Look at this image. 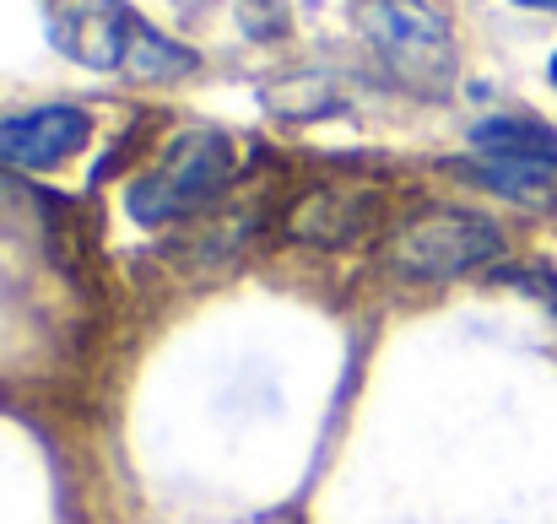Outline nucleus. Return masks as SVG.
I'll use <instances>...</instances> for the list:
<instances>
[{
  "label": "nucleus",
  "instance_id": "nucleus-1",
  "mask_svg": "<svg viewBox=\"0 0 557 524\" xmlns=\"http://www.w3.org/2000/svg\"><path fill=\"white\" fill-rule=\"evenodd\" d=\"M44 27L49 43L103 76H131V82H185L200 65V54L152 27L136 5L125 0H44Z\"/></svg>",
  "mask_w": 557,
  "mask_h": 524
},
{
  "label": "nucleus",
  "instance_id": "nucleus-2",
  "mask_svg": "<svg viewBox=\"0 0 557 524\" xmlns=\"http://www.w3.org/2000/svg\"><path fill=\"white\" fill-rule=\"evenodd\" d=\"M352 22L363 27L379 65L417 98H444L455 87V33L428 0H358Z\"/></svg>",
  "mask_w": 557,
  "mask_h": 524
},
{
  "label": "nucleus",
  "instance_id": "nucleus-3",
  "mask_svg": "<svg viewBox=\"0 0 557 524\" xmlns=\"http://www.w3.org/2000/svg\"><path fill=\"white\" fill-rule=\"evenodd\" d=\"M498 254H504L498 222H487L482 211H460V205H428L406 216L384 244V265L406 282H455L466 271L493 265Z\"/></svg>",
  "mask_w": 557,
  "mask_h": 524
},
{
  "label": "nucleus",
  "instance_id": "nucleus-4",
  "mask_svg": "<svg viewBox=\"0 0 557 524\" xmlns=\"http://www.w3.org/2000/svg\"><path fill=\"white\" fill-rule=\"evenodd\" d=\"M227 178H233V136L211 130V125H189L158 152V163L125 189V211L141 227H163L195 205H206Z\"/></svg>",
  "mask_w": 557,
  "mask_h": 524
},
{
  "label": "nucleus",
  "instance_id": "nucleus-5",
  "mask_svg": "<svg viewBox=\"0 0 557 524\" xmlns=\"http://www.w3.org/2000/svg\"><path fill=\"white\" fill-rule=\"evenodd\" d=\"M87 141H92V114L87 109H76V103L22 109V114L0 120V169L49 174V169L71 163Z\"/></svg>",
  "mask_w": 557,
  "mask_h": 524
},
{
  "label": "nucleus",
  "instance_id": "nucleus-6",
  "mask_svg": "<svg viewBox=\"0 0 557 524\" xmlns=\"http://www.w3.org/2000/svg\"><path fill=\"white\" fill-rule=\"evenodd\" d=\"M373 200L369 189H342V184H325L314 195H304L287 216V238L298 244H314V249H347L369 233L373 222Z\"/></svg>",
  "mask_w": 557,
  "mask_h": 524
},
{
  "label": "nucleus",
  "instance_id": "nucleus-7",
  "mask_svg": "<svg viewBox=\"0 0 557 524\" xmlns=\"http://www.w3.org/2000/svg\"><path fill=\"white\" fill-rule=\"evenodd\" d=\"M471 147H476V158L515 163V169L557 178V130L542 125V120H525V114L476 120V125H471Z\"/></svg>",
  "mask_w": 557,
  "mask_h": 524
},
{
  "label": "nucleus",
  "instance_id": "nucleus-8",
  "mask_svg": "<svg viewBox=\"0 0 557 524\" xmlns=\"http://www.w3.org/2000/svg\"><path fill=\"white\" fill-rule=\"evenodd\" d=\"M455 169L466 178H476V184H487L493 195L520 200V205H542V211L557 205V178H547V174H531V169H515V163H493V158H482V163H455Z\"/></svg>",
  "mask_w": 557,
  "mask_h": 524
},
{
  "label": "nucleus",
  "instance_id": "nucleus-9",
  "mask_svg": "<svg viewBox=\"0 0 557 524\" xmlns=\"http://www.w3.org/2000/svg\"><path fill=\"white\" fill-rule=\"evenodd\" d=\"M238 22L249 38H282L287 33V0H238Z\"/></svg>",
  "mask_w": 557,
  "mask_h": 524
},
{
  "label": "nucleus",
  "instance_id": "nucleus-10",
  "mask_svg": "<svg viewBox=\"0 0 557 524\" xmlns=\"http://www.w3.org/2000/svg\"><path fill=\"white\" fill-rule=\"evenodd\" d=\"M515 282H520L525 292H536V298H542V303L557 314V271H520Z\"/></svg>",
  "mask_w": 557,
  "mask_h": 524
},
{
  "label": "nucleus",
  "instance_id": "nucleus-11",
  "mask_svg": "<svg viewBox=\"0 0 557 524\" xmlns=\"http://www.w3.org/2000/svg\"><path fill=\"white\" fill-rule=\"evenodd\" d=\"M515 5H531V11H553V16H557V0H515Z\"/></svg>",
  "mask_w": 557,
  "mask_h": 524
},
{
  "label": "nucleus",
  "instance_id": "nucleus-12",
  "mask_svg": "<svg viewBox=\"0 0 557 524\" xmlns=\"http://www.w3.org/2000/svg\"><path fill=\"white\" fill-rule=\"evenodd\" d=\"M547 76H553V87H557V54H553V65H547Z\"/></svg>",
  "mask_w": 557,
  "mask_h": 524
}]
</instances>
